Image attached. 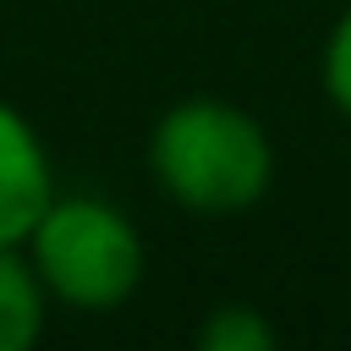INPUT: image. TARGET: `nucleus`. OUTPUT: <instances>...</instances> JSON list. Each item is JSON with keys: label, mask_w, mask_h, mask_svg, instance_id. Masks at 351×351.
Wrapping results in <instances>:
<instances>
[{"label": "nucleus", "mask_w": 351, "mask_h": 351, "mask_svg": "<svg viewBox=\"0 0 351 351\" xmlns=\"http://www.w3.org/2000/svg\"><path fill=\"white\" fill-rule=\"evenodd\" d=\"M148 176L165 203L186 214H247L274 186V137L269 126L214 93L176 99L148 126Z\"/></svg>", "instance_id": "f257e3e1"}, {"label": "nucleus", "mask_w": 351, "mask_h": 351, "mask_svg": "<svg viewBox=\"0 0 351 351\" xmlns=\"http://www.w3.org/2000/svg\"><path fill=\"white\" fill-rule=\"evenodd\" d=\"M22 252L49 302L66 313H115L137 296L148 274L143 230L126 219L121 203L99 192H55L22 236Z\"/></svg>", "instance_id": "f03ea898"}, {"label": "nucleus", "mask_w": 351, "mask_h": 351, "mask_svg": "<svg viewBox=\"0 0 351 351\" xmlns=\"http://www.w3.org/2000/svg\"><path fill=\"white\" fill-rule=\"evenodd\" d=\"M55 197V165L38 126L0 99V247H22L44 203Z\"/></svg>", "instance_id": "7ed1b4c3"}, {"label": "nucleus", "mask_w": 351, "mask_h": 351, "mask_svg": "<svg viewBox=\"0 0 351 351\" xmlns=\"http://www.w3.org/2000/svg\"><path fill=\"white\" fill-rule=\"evenodd\" d=\"M49 291L22 247H0V351H33L49 324Z\"/></svg>", "instance_id": "20e7f679"}, {"label": "nucleus", "mask_w": 351, "mask_h": 351, "mask_svg": "<svg viewBox=\"0 0 351 351\" xmlns=\"http://www.w3.org/2000/svg\"><path fill=\"white\" fill-rule=\"evenodd\" d=\"M192 340H197V351H274L280 329L252 302H219V307L203 313Z\"/></svg>", "instance_id": "39448f33"}, {"label": "nucleus", "mask_w": 351, "mask_h": 351, "mask_svg": "<svg viewBox=\"0 0 351 351\" xmlns=\"http://www.w3.org/2000/svg\"><path fill=\"white\" fill-rule=\"evenodd\" d=\"M318 82H324V99L351 121V5L335 16V27L324 33V49H318Z\"/></svg>", "instance_id": "423d86ee"}]
</instances>
